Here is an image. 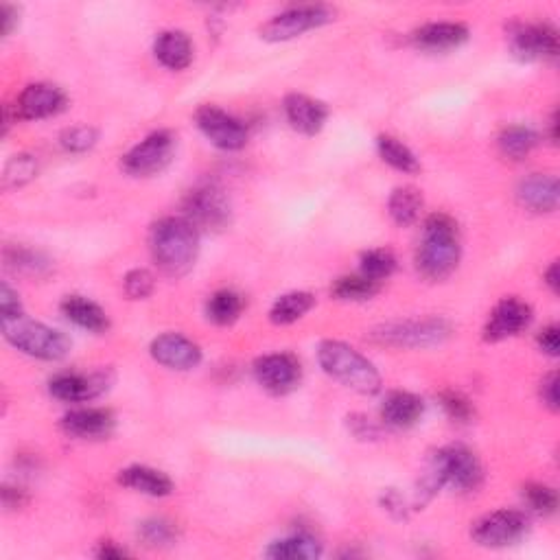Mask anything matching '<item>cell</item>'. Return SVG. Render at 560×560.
<instances>
[{"instance_id":"1","label":"cell","mask_w":560,"mask_h":560,"mask_svg":"<svg viewBox=\"0 0 560 560\" xmlns=\"http://www.w3.org/2000/svg\"><path fill=\"white\" fill-rule=\"evenodd\" d=\"M149 248L162 272L180 278L193 270L200 254V230L184 217H162L151 228Z\"/></svg>"},{"instance_id":"2","label":"cell","mask_w":560,"mask_h":560,"mask_svg":"<svg viewBox=\"0 0 560 560\" xmlns=\"http://www.w3.org/2000/svg\"><path fill=\"white\" fill-rule=\"evenodd\" d=\"M462 256L460 230L447 213H434L425 219L423 237L416 252V267L427 280L449 278Z\"/></svg>"},{"instance_id":"3","label":"cell","mask_w":560,"mask_h":560,"mask_svg":"<svg viewBox=\"0 0 560 560\" xmlns=\"http://www.w3.org/2000/svg\"><path fill=\"white\" fill-rule=\"evenodd\" d=\"M318 361L326 375L346 385L348 390L364 396H372L381 390L379 370L353 346L326 340L318 348Z\"/></svg>"},{"instance_id":"4","label":"cell","mask_w":560,"mask_h":560,"mask_svg":"<svg viewBox=\"0 0 560 560\" xmlns=\"http://www.w3.org/2000/svg\"><path fill=\"white\" fill-rule=\"evenodd\" d=\"M0 326H3V335L11 346L18 348L20 353L42 361H60L73 346L68 335L62 331L51 329V326L42 322L25 320V315L14 320H0Z\"/></svg>"},{"instance_id":"5","label":"cell","mask_w":560,"mask_h":560,"mask_svg":"<svg viewBox=\"0 0 560 560\" xmlns=\"http://www.w3.org/2000/svg\"><path fill=\"white\" fill-rule=\"evenodd\" d=\"M436 473L445 486H451L458 493H475L484 482V469L477 455L464 445H449L438 449L429 458Z\"/></svg>"},{"instance_id":"6","label":"cell","mask_w":560,"mask_h":560,"mask_svg":"<svg viewBox=\"0 0 560 560\" xmlns=\"http://www.w3.org/2000/svg\"><path fill=\"white\" fill-rule=\"evenodd\" d=\"M451 335V324L442 318L390 322L372 331V340L394 348L438 346Z\"/></svg>"},{"instance_id":"7","label":"cell","mask_w":560,"mask_h":560,"mask_svg":"<svg viewBox=\"0 0 560 560\" xmlns=\"http://www.w3.org/2000/svg\"><path fill=\"white\" fill-rule=\"evenodd\" d=\"M175 154V136L169 130L151 132L134 145L121 160V167L132 178H151L169 167Z\"/></svg>"},{"instance_id":"8","label":"cell","mask_w":560,"mask_h":560,"mask_svg":"<svg viewBox=\"0 0 560 560\" xmlns=\"http://www.w3.org/2000/svg\"><path fill=\"white\" fill-rule=\"evenodd\" d=\"M184 219L197 230H224L230 224V202L215 184H202L184 197Z\"/></svg>"},{"instance_id":"9","label":"cell","mask_w":560,"mask_h":560,"mask_svg":"<svg viewBox=\"0 0 560 560\" xmlns=\"http://www.w3.org/2000/svg\"><path fill=\"white\" fill-rule=\"evenodd\" d=\"M333 20V11L324 5L291 7L283 14L270 18L261 27V38L267 42H287L300 38L302 33L320 29Z\"/></svg>"},{"instance_id":"10","label":"cell","mask_w":560,"mask_h":560,"mask_svg":"<svg viewBox=\"0 0 560 560\" xmlns=\"http://www.w3.org/2000/svg\"><path fill=\"white\" fill-rule=\"evenodd\" d=\"M508 44L521 62L550 60L558 55V31L547 22H512Z\"/></svg>"},{"instance_id":"11","label":"cell","mask_w":560,"mask_h":560,"mask_svg":"<svg viewBox=\"0 0 560 560\" xmlns=\"http://www.w3.org/2000/svg\"><path fill=\"white\" fill-rule=\"evenodd\" d=\"M530 528L528 517L519 510H497L477 519L471 528V536L477 545L499 550L519 543Z\"/></svg>"},{"instance_id":"12","label":"cell","mask_w":560,"mask_h":560,"mask_svg":"<svg viewBox=\"0 0 560 560\" xmlns=\"http://www.w3.org/2000/svg\"><path fill=\"white\" fill-rule=\"evenodd\" d=\"M195 121L200 132L219 149L239 151L248 145V127L217 105H202L195 112Z\"/></svg>"},{"instance_id":"13","label":"cell","mask_w":560,"mask_h":560,"mask_svg":"<svg viewBox=\"0 0 560 560\" xmlns=\"http://www.w3.org/2000/svg\"><path fill=\"white\" fill-rule=\"evenodd\" d=\"M254 377L263 390L280 396L298 388L302 368L294 355L272 353L254 361Z\"/></svg>"},{"instance_id":"14","label":"cell","mask_w":560,"mask_h":560,"mask_svg":"<svg viewBox=\"0 0 560 560\" xmlns=\"http://www.w3.org/2000/svg\"><path fill=\"white\" fill-rule=\"evenodd\" d=\"M532 322V307L519 298H504L490 311L484 326L486 342H504L525 331Z\"/></svg>"},{"instance_id":"15","label":"cell","mask_w":560,"mask_h":560,"mask_svg":"<svg viewBox=\"0 0 560 560\" xmlns=\"http://www.w3.org/2000/svg\"><path fill=\"white\" fill-rule=\"evenodd\" d=\"M112 377L108 372H92V375H81V372H62L51 379L49 392L62 403H86L97 399L110 388Z\"/></svg>"},{"instance_id":"16","label":"cell","mask_w":560,"mask_h":560,"mask_svg":"<svg viewBox=\"0 0 560 560\" xmlns=\"http://www.w3.org/2000/svg\"><path fill=\"white\" fill-rule=\"evenodd\" d=\"M66 92L53 84H31L20 92L16 101V119L42 121L57 116L66 108Z\"/></svg>"},{"instance_id":"17","label":"cell","mask_w":560,"mask_h":560,"mask_svg":"<svg viewBox=\"0 0 560 560\" xmlns=\"http://www.w3.org/2000/svg\"><path fill=\"white\" fill-rule=\"evenodd\" d=\"M149 353L160 366L171 370H191L202 361V350L180 333H162L149 346Z\"/></svg>"},{"instance_id":"18","label":"cell","mask_w":560,"mask_h":560,"mask_svg":"<svg viewBox=\"0 0 560 560\" xmlns=\"http://www.w3.org/2000/svg\"><path fill=\"white\" fill-rule=\"evenodd\" d=\"M116 418L110 410L103 407H81V410L68 412L62 418L64 434L77 440H103L112 436Z\"/></svg>"},{"instance_id":"19","label":"cell","mask_w":560,"mask_h":560,"mask_svg":"<svg viewBox=\"0 0 560 560\" xmlns=\"http://www.w3.org/2000/svg\"><path fill=\"white\" fill-rule=\"evenodd\" d=\"M469 40V27L462 22H429L412 33L416 49L427 53H445L460 49Z\"/></svg>"},{"instance_id":"20","label":"cell","mask_w":560,"mask_h":560,"mask_svg":"<svg viewBox=\"0 0 560 560\" xmlns=\"http://www.w3.org/2000/svg\"><path fill=\"white\" fill-rule=\"evenodd\" d=\"M519 204L530 213H554L558 208V180L547 173H532L517 186Z\"/></svg>"},{"instance_id":"21","label":"cell","mask_w":560,"mask_h":560,"mask_svg":"<svg viewBox=\"0 0 560 560\" xmlns=\"http://www.w3.org/2000/svg\"><path fill=\"white\" fill-rule=\"evenodd\" d=\"M283 110L289 125L305 136L320 134L326 119H329V108H326L322 101L307 95H298V92L285 97Z\"/></svg>"},{"instance_id":"22","label":"cell","mask_w":560,"mask_h":560,"mask_svg":"<svg viewBox=\"0 0 560 560\" xmlns=\"http://www.w3.org/2000/svg\"><path fill=\"white\" fill-rule=\"evenodd\" d=\"M425 414V401L418 394L405 392V390H394L381 405V418L385 425L396 427V429H407L414 427Z\"/></svg>"},{"instance_id":"23","label":"cell","mask_w":560,"mask_h":560,"mask_svg":"<svg viewBox=\"0 0 560 560\" xmlns=\"http://www.w3.org/2000/svg\"><path fill=\"white\" fill-rule=\"evenodd\" d=\"M119 484L147 497H167L173 493V482L167 473L143 464H134L123 469L119 473Z\"/></svg>"},{"instance_id":"24","label":"cell","mask_w":560,"mask_h":560,"mask_svg":"<svg viewBox=\"0 0 560 560\" xmlns=\"http://www.w3.org/2000/svg\"><path fill=\"white\" fill-rule=\"evenodd\" d=\"M60 311L68 322L90 333H105L110 329L108 313H105L97 302L84 296H66L60 305Z\"/></svg>"},{"instance_id":"25","label":"cell","mask_w":560,"mask_h":560,"mask_svg":"<svg viewBox=\"0 0 560 560\" xmlns=\"http://www.w3.org/2000/svg\"><path fill=\"white\" fill-rule=\"evenodd\" d=\"M156 60L169 70H184L193 62V42L184 31H162L154 42Z\"/></svg>"},{"instance_id":"26","label":"cell","mask_w":560,"mask_h":560,"mask_svg":"<svg viewBox=\"0 0 560 560\" xmlns=\"http://www.w3.org/2000/svg\"><path fill=\"white\" fill-rule=\"evenodd\" d=\"M267 558L274 560H313L322 556V543L311 534H291L285 539L274 541L265 552Z\"/></svg>"},{"instance_id":"27","label":"cell","mask_w":560,"mask_h":560,"mask_svg":"<svg viewBox=\"0 0 560 560\" xmlns=\"http://www.w3.org/2000/svg\"><path fill=\"white\" fill-rule=\"evenodd\" d=\"M536 145H539V134L525 125H508L497 138L501 156H506L508 160L528 158Z\"/></svg>"},{"instance_id":"28","label":"cell","mask_w":560,"mask_h":560,"mask_svg":"<svg viewBox=\"0 0 560 560\" xmlns=\"http://www.w3.org/2000/svg\"><path fill=\"white\" fill-rule=\"evenodd\" d=\"M423 210V195L414 186H399L388 200V213L396 226H412Z\"/></svg>"},{"instance_id":"29","label":"cell","mask_w":560,"mask_h":560,"mask_svg":"<svg viewBox=\"0 0 560 560\" xmlns=\"http://www.w3.org/2000/svg\"><path fill=\"white\" fill-rule=\"evenodd\" d=\"M245 309V300L235 289H219L206 302L208 320L217 326L235 324Z\"/></svg>"},{"instance_id":"30","label":"cell","mask_w":560,"mask_h":560,"mask_svg":"<svg viewBox=\"0 0 560 560\" xmlns=\"http://www.w3.org/2000/svg\"><path fill=\"white\" fill-rule=\"evenodd\" d=\"M315 296L309 291H289V294L276 298L270 309V320L278 326L294 324L313 309Z\"/></svg>"},{"instance_id":"31","label":"cell","mask_w":560,"mask_h":560,"mask_svg":"<svg viewBox=\"0 0 560 560\" xmlns=\"http://www.w3.org/2000/svg\"><path fill=\"white\" fill-rule=\"evenodd\" d=\"M377 151L385 165H390L396 171H401V173H418L420 171V162H418L416 154L405 143H401L399 138L388 136V134L379 136Z\"/></svg>"},{"instance_id":"32","label":"cell","mask_w":560,"mask_h":560,"mask_svg":"<svg viewBox=\"0 0 560 560\" xmlns=\"http://www.w3.org/2000/svg\"><path fill=\"white\" fill-rule=\"evenodd\" d=\"M381 285L375 283V280H370L366 276H342L335 280L333 285V296L337 300H346V302H364L370 300L372 296L379 294Z\"/></svg>"},{"instance_id":"33","label":"cell","mask_w":560,"mask_h":560,"mask_svg":"<svg viewBox=\"0 0 560 560\" xmlns=\"http://www.w3.org/2000/svg\"><path fill=\"white\" fill-rule=\"evenodd\" d=\"M359 263H361L359 274L375 280V283H379V285L396 272V256L388 248H375V250L364 252L361 254Z\"/></svg>"},{"instance_id":"34","label":"cell","mask_w":560,"mask_h":560,"mask_svg":"<svg viewBox=\"0 0 560 560\" xmlns=\"http://www.w3.org/2000/svg\"><path fill=\"white\" fill-rule=\"evenodd\" d=\"M5 263L9 270L27 276H44L49 272V261H46L40 252H33L27 248H7Z\"/></svg>"},{"instance_id":"35","label":"cell","mask_w":560,"mask_h":560,"mask_svg":"<svg viewBox=\"0 0 560 560\" xmlns=\"http://www.w3.org/2000/svg\"><path fill=\"white\" fill-rule=\"evenodd\" d=\"M35 175H38V160H35L31 154L14 156L5 167L3 189L5 191L20 189V186L29 184L35 178Z\"/></svg>"},{"instance_id":"36","label":"cell","mask_w":560,"mask_h":560,"mask_svg":"<svg viewBox=\"0 0 560 560\" xmlns=\"http://www.w3.org/2000/svg\"><path fill=\"white\" fill-rule=\"evenodd\" d=\"M138 539L149 547H167L178 539V530L169 519L154 517L138 525Z\"/></svg>"},{"instance_id":"37","label":"cell","mask_w":560,"mask_h":560,"mask_svg":"<svg viewBox=\"0 0 560 560\" xmlns=\"http://www.w3.org/2000/svg\"><path fill=\"white\" fill-rule=\"evenodd\" d=\"M99 132L92 125H75L68 127L60 136V145L68 154H86L92 147L97 145Z\"/></svg>"},{"instance_id":"38","label":"cell","mask_w":560,"mask_h":560,"mask_svg":"<svg viewBox=\"0 0 560 560\" xmlns=\"http://www.w3.org/2000/svg\"><path fill=\"white\" fill-rule=\"evenodd\" d=\"M523 499L528 501V506L534 512H539L543 517H552L558 508L556 490L547 484H528L523 488Z\"/></svg>"},{"instance_id":"39","label":"cell","mask_w":560,"mask_h":560,"mask_svg":"<svg viewBox=\"0 0 560 560\" xmlns=\"http://www.w3.org/2000/svg\"><path fill=\"white\" fill-rule=\"evenodd\" d=\"M123 287H125V294L130 296L132 300H145V298L154 294L156 278L149 270L138 267V270L127 272V276L123 280Z\"/></svg>"},{"instance_id":"40","label":"cell","mask_w":560,"mask_h":560,"mask_svg":"<svg viewBox=\"0 0 560 560\" xmlns=\"http://www.w3.org/2000/svg\"><path fill=\"white\" fill-rule=\"evenodd\" d=\"M440 403H442V407H445V412L449 414V418L458 420V423H471L473 416H475L471 401L460 392H445L440 396Z\"/></svg>"},{"instance_id":"41","label":"cell","mask_w":560,"mask_h":560,"mask_svg":"<svg viewBox=\"0 0 560 560\" xmlns=\"http://www.w3.org/2000/svg\"><path fill=\"white\" fill-rule=\"evenodd\" d=\"M0 313H3V320H14L25 315L22 313L18 294L7 283H3V287H0Z\"/></svg>"},{"instance_id":"42","label":"cell","mask_w":560,"mask_h":560,"mask_svg":"<svg viewBox=\"0 0 560 560\" xmlns=\"http://www.w3.org/2000/svg\"><path fill=\"white\" fill-rule=\"evenodd\" d=\"M541 401L545 407H550L552 412H558V372H550L541 381Z\"/></svg>"},{"instance_id":"43","label":"cell","mask_w":560,"mask_h":560,"mask_svg":"<svg viewBox=\"0 0 560 560\" xmlns=\"http://www.w3.org/2000/svg\"><path fill=\"white\" fill-rule=\"evenodd\" d=\"M558 333H560L558 326L550 324V326H545V329L539 333V337H536V344H539V348L543 350L545 355L558 357V348H560Z\"/></svg>"},{"instance_id":"44","label":"cell","mask_w":560,"mask_h":560,"mask_svg":"<svg viewBox=\"0 0 560 560\" xmlns=\"http://www.w3.org/2000/svg\"><path fill=\"white\" fill-rule=\"evenodd\" d=\"M383 506H385V510L390 512V515H394V517H399V519H405L407 517V512H410V508L412 506H407L405 504V499H403V495H399L396 493V490H385L383 493Z\"/></svg>"},{"instance_id":"45","label":"cell","mask_w":560,"mask_h":560,"mask_svg":"<svg viewBox=\"0 0 560 560\" xmlns=\"http://www.w3.org/2000/svg\"><path fill=\"white\" fill-rule=\"evenodd\" d=\"M348 420H350V423H348L350 431H353L357 438H377L379 436V429L370 423V418L350 416Z\"/></svg>"},{"instance_id":"46","label":"cell","mask_w":560,"mask_h":560,"mask_svg":"<svg viewBox=\"0 0 560 560\" xmlns=\"http://www.w3.org/2000/svg\"><path fill=\"white\" fill-rule=\"evenodd\" d=\"M25 504H27L25 490L14 488V486H5L3 488V506L7 510H16V508H22Z\"/></svg>"},{"instance_id":"47","label":"cell","mask_w":560,"mask_h":560,"mask_svg":"<svg viewBox=\"0 0 560 560\" xmlns=\"http://www.w3.org/2000/svg\"><path fill=\"white\" fill-rule=\"evenodd\" d=\"M97 556L103 558V560H119V558H125L127 552L123 550V547H119V545L112 543V541H103V543L99 545Z\"/></svg>"},{"instance_id":"48","label":"cell","mask_w":560,"mask_h":560,"mask_svg":"<svg viewBox=\"0 0 560 560\" xmlns=\"http://www.w3.org/2000/svg\"><path fill=\"white\" fill-rule=\"evenodd\" d=\"M0 18H3V35H9L18 22V9L11 5H3L0 7Z\"/></svg>"},{"instance_id":"49","label":"cell","mask_w":560,"mask_h":560,"mask_svg":"<svg viewBox=\"0 0 560 560\" xmlns=\"http://www.w3.org/2000/svg\"><path fill=\"white\" fill-rule=\"evenodd\" d=\"M543 278H545V285L550 287V291L554 296H558V289H560V274H558V263L554 261L550 267H547L545 270V274H543Z\"/></svg>"},{"instance_id":"50","label":"cell","mask_w":560,"mask_h":560,"mask_svg":"<svg viewBox=\"0 0 560 560\" xmlns=\"http://www.w3.org/2000/svg\"><path fill=\"white\" fill-rule=\"evenodd\" d=\"M550 138L552 143L558 140V112H552V119H550Z\"/></svg>"}]
</instances>
